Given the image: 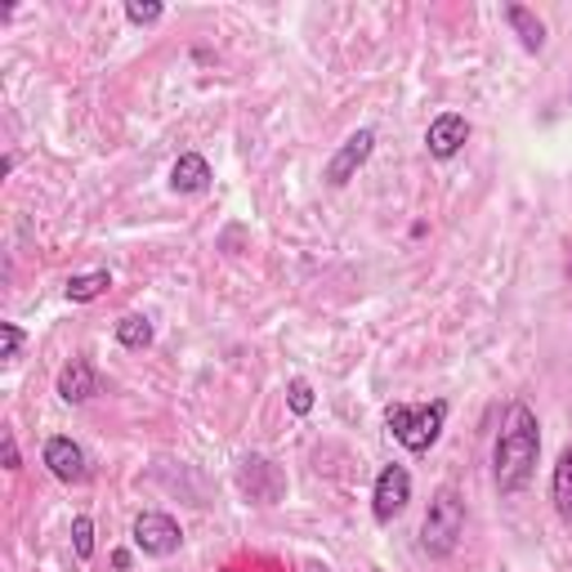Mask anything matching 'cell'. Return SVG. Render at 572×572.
<instances>
[{"mask_svg": "<svg viewBox=\"0 0 572 572\" xmlns=\"http://www.w3.org/2000/svg\"><path fill=\"white\" fill-rule=\"evenodd\" d=\"M372 148H376V131H372V126L354 131V135H350L345 144L335 148V157L326 162V175H322V179H326L331 188H345V184H350V179H354V175H358V170L367 166Z\"/></svg>", "mask_w": 572, "mask_h": 572, "instance_id": "5", "label": "cell"}, {"mask_svg": "<svg viewBox=\"0 0 572 572\" xmlns=\"http://www.w3.org/2000/svg\"><path fill=\"white\" fill-rule=\"evenodd\" d=\"M412 501V475L403 466H385L376 475V488H372V514L376 523H394Z\"/></svg>", "mask_w": 572, "mask_h": 572, "instance_id": "6", "label": "cell"}, {"mask_svg": "<svg viewBox=\"0 0 572 572\" xmlns=\"http://www.w3.org/2000/svg\"><path fill=\"white\" fill-rule=\"evenodd\" d=\"M537 456H541L537 412L528 403H510L506 420L497 429V443H492V483H497L501 497H514V492H523L532 483Z\"/></svg>", "mask_w": 572, "mask_h": 572, "instance_id": "1", "label": "cell"}, {"mask_svg": "<svg viewBox=\"0 0 572 572\" xmlns=\"http://www.w3.org/2000/svg\"><path fill=\"white\" fill-rule=\"evenodd\" d=\"M45 466H50V475H54L59 483H85V479H90V461H85L81 443L63 438V434H54V438L45 443Z\"/></svg>", "mask_w": 572, "mask_h": 572, "instance_id": "8", "label": "cell"}, {"mask_svg": "<svg viewBox=\"0 0 572 572\" xmlns=\"http://www.w3.org/2000/svg\"><path fill=\"white\" fill-rule=\"evenodd\" d=\"M107 287H112V273H107V269H94V273H72L63 291H67L72 304H90V300H98Z\"/></svg>", "mask_w": 572, "mask_h": 572, "instance_id": "14", "label": "cell"}, {"mask_svg": "<svg viewBox=\"0 0 572 572\" xmlns=\"http://www.w3.org/2000/svg\"><path fill=\"white\" fill-rule=\"evenodd\" d=\"M72 550H76V559H90L94 554V523L85 514L72 519Z\"/></svg>", "mask_w": 572, "mask_h": 572, "instance_id": "17", "label": "cell"}, {"mask_svg": "<svg viewBox=\"0 0 572 572\" xmlns=\"http://www.w3.org/2000/svg\"><path fill=\"white\" fill-rule=\"evenodd\" d=\"M461 532H466V497L456 492L451 483H443L425 510V523H420V550L429 559H447L456 545H461Z\"/></svg>", "mask_w": 572, "mask_h": 572, "instance_id": "2", "label": "cell"}, {"mask_svg": "<svg viewBox=\"0 0 572 572\" xmlns=\"http://www.w3.org/2000/svg\"><path fill=\"white\" fill-rule=\"evenodd\" d=\"M0 335H6V350H0V358H6V363H14L19 358V350H23V326L19 322H0Z\"/></svg>", "mask_w": 572, "mask_h": 572, "instance_id": "19", "label": "cell"}, {"mask_svg": "<svg viewBox=\"0 0 572 572\" xmlns=\"http://www.w3.org/2000/svg\"><path fill=\"white\" fill-rule=\"evenodd\" d=\"M304 572H331V568H326V563H318V559H309V563H304Z\"/></svg>", "mask_w": 572, "mask_h": 572, "instance_id": "22", "label": "cell"}, {"mask_svg": "<svg viewBox=\"0 0 572 572\" xmlns=\"http://www.w3.org/2000/svg\"><path fill=\"white\" fill-rule=\"evenodd\" d=\"M166 10L157 6V0H148V6H144V0H131V6H126V19L135 23V28H148V23H157Z\"/></svg>", "mask_w": 572, "mask_h": 572, "instance_id": "18", "label": "cell"}, {"mask_svg": "<svg viewBox=\"0 0 572 572\" xmlns=\"http://www.w3.org/2000/svg\"><path fill=\"white\" fill-rule=\"evenodd\" d=\"M112 568L126 572V568H131V554H126V550H117V554H112Z\"/></svg>", "mask_w": 572, "mask_h": 572, "instance_id": "21", "label": "cell"}, {"mask_svg": "<svg viewBox=\"0 0 572 572\" xmlns=\"http://www.w3.org/2000/svg\"><path fill=\"white\" fill-rule=\"evenodd\" d=\"M550 501H554V514H559V519H572V443L559 451V461H554Z\"/></svg>", "mask_w": 572, "mask_h": 572, "instance_id": "12", "label": "cell"}, {"mask_svg": "<svg viewBox=\"0 0 572 572\" xmlns=\"http://www.w3.org/2000/svg\"><path fill=\"white\" fill-rule=\"evenodd\" d=\"M287 407H291L295 416H309V412H313V385L295 376V381L287 385Z\"/></svg>", "mask_w": 572, "mask_h": 572, "instance_id": "16", "label": "cell"}, {"mask_svg": "<svg viewBox=\"0 0 572 572\" xmlns=\"http://www.w3.org/2000/svg\"><path fill=\"white\" fill-rule=\"evenodd\" d=\"M506 23L519 32L523 50H532V54H537V50L545 45V23H541V19H537L528 6H506Z\"/></svg>", "mask_w": 572, "mask_h": 572, "instance_id": "13", "label": "cell"}, {"mask_svg": "<svg viewBox=\"0 0 572 572\" xmlns=\"http://www.w3.org/2000/svg\"><path fill=\"white\" fill-rule=\"evenodd\" d=\"M98 394V372L90 358H72L63 372H59V398L63 403H90Z\"/></svg>", "mask_w": 572, "mask_h": 572, "instance_id": "10", "label": "cell"}, {"mask_svg": "<svg viewBox=\"0 0 572 572\" xmlns=\"http://www.w3.org/2000/svg\"><path fill=\"white\" fill-rule=\"evenodd\" d=\"M466 139H470V122L461 117V112H438V117L429 122V131H425V148L438 162H451L456 153L466 148Z\"/></svg>", "mask_w": 572, "mask_h": 572, "instance_id": "7", "label": "cell"}, {"mask_svg": "<svg viewBox=\"0 0 572 572\" xmlns=\"http://www.w3.org/2000/svg\"><path fill=\"white\" fill-rule=\"evenodd\" d=\"M443 420H447V403H443V398H438V403H425V407H407V403H389V407H385L389 434H394L407 451H416V456L438 443Z\"/></svg>", "mask_w": 572, "mask_h": 572, "instance_id": "3", "label": "cell"}, {"mask_svg": "<svg viewBox=\"0 0 572 572\" xmlns=\"http://www.w3.org/2000/svg\"><path fill=\"white\" fill-rule=\"evenodd\" d=\"M117 345L122 350H148L153 345V322L144 313H126L117 322Z\"/></svg>", "mask_w": 572, "mask_h": 572, "instance_id": "15", "label": "cell"}, {"mask_svg": "<svg viewBox=\"0 0 572 572\" xmlns=\"http://www.w3.org/2000/svg\"><path fill=\"white\" fill-rule=\"evenodd\" d=\"M23 466V456H19V438L14 429H6V470H19Z\"/></svg>", "mask_w": 572, "mask_h": 572, "instance_id": "20", "label": "cell"}, {"mask_svg": "<svg viewBox=\"0 0 572 572\" xmlns=\"http://www.w3.org/2000/svg\"><path fill=\"white\" fill-rule=\"evenodd\" d=\"M131 541H135L144 554L166 559V554H175V550L184 545V532H179V523H175L170 514H162V510H144V514L135 519V528H131Z\"/></svg>", "mask_w": 572, "mask_h": 572, "instance_id": "4", "label": "cell"}, {"mask_svg": "<svg viewBox=\"0 0 572 572\" xmlns=\"http://www.w3.org/2000/svg\"><path fill=\"white\" fill-rule=\"evenodd\" d=\"M238 483L256 506H273L282 497V475H278L273 461H264V456H247L242 470H238Z\"/></svg>", "mask_w": 572, "mask_h": 572, "instance_id": "9", "label": "cell"}, {"mask_svg": "<svg viewBox=\"0 0 572 572\" xmlns=\"http://www.w3.org/2000/svg\"><path fill=\"white\" fill-rule=\"evenodd\" d=\"M210 162L201 157V153H184L179 162H175V170H170V188L175 193H206L210 188Z\"/></svg>", "mask_w": 572, "mask_h": 572, "instance_id": "11", "label": "cell"}]
</instances>
